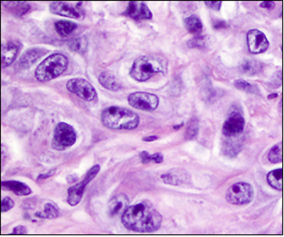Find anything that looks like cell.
Here are the masks:
<instances>
[{"label": "cell", "mask_w": 284, "mask_h": 237, "mask_svg": "<svg viewBox=\"0 0 284 237\" xmlns=\"http://www.w3.org/2000/svg\"><path fill=\"white\" fill-rule=\"evenodd\" d=\"M262 70V64L255 59H246L240 66V71L248 76L257 74Z\"/></svg>", "instance_id": "24"}, {"label": "cell", "mask_w": 284, "mask_h": 237, "mask_svg": "<svg viewBox=\"0 0 284 237\" xmlns=\"http://www.w3.org/2000/svg\"><path fill=\"white\" fill-rule=\"evenodd\" d=\"M1 186L6 190L13 192L18 196H29L32 194V189L25 183L18 181H4Z\"/></svg>", "instance_id": "20"}, {"label": "cell", "mask_w": 284, "mask_h": 237, "mask_svg": "<svg viewBox=\"0 0 284 237\" xmlns=\"http://www.w3.org/2000/svg\"><path fill=\"white\" fill-rule=\"evenodd\" d=\"M248 50L252 55L264 54L269 47V42L266 35L259 30H250L247 34Z\"/></svg>", "instance_id": "11"}, {"label": "cell", "mask_w": 284, "mask_h": 237, "mask_svg": "<svg viewBox=\"0 0 284 237\" xmlns=\"http://www.w3.org/2000/svg\"><path fill=\"white\" fill-rule=\"evenodd\" d=\"M100 170H101L100 165H95V166H92V168L88 171L85 178L80 182L77 183L75 185L68 188L67 202L70 206L74 207L76 205L80 203L82 200V197H83L85 187L88 183L96 177V175L99 174Z\"/></svg>", "instance_id": "7"}, {"label": "cell", "mask_w": 284, "mask_h": 237, "mask_svg": "<svg viewBox=\"0 0 284 237\" xmlns=\"http://www.w3.org/2000/svg\"><path fill=\"white\" fill-rule=\"evenodd\" d=\"M168 61L160 55H144L134 60L130 75L139 82H145L156 73L166 74Z\"/></svg>", "instance_id": "2"}, {"label": "cell", "mask_w": 284, "mask_h": 237, "mask_svg": "<svg viewBox=\"0 0 284 237\" xmlns=\"http://www.w3.org/2000/svg\"><path fill=\"white\" fill-rule=\"evenodd\" d=\"M99 82L103 88L110 91H117L122 89V85L115 75L110 72H103L99 76Z\"/></svg>", "instance_id": "18"}, {"label": "cell", "mask_w": 284, "mask_h": 237, "mask_svg": "<svg viewBox=\"0 0 284 237\" xmlns=\"http://www.w3.org/2000/svg\"><path fill=\"white\" fill-rule=\"evenodd\" d=\"M123 14L134 20H148L153 17L150 9L144 2L140 1H130Z\"/></svg>", "instance_id": "13"}, {"label": "cell", "mask_w": 284, "mask_h": 237, "mask_svg": "<svg viewBox=\"0 0 284 237\" xmlns=\"http://www.w3.org/2000/svg\"><path fill=\"white\" fill-rule=\"evenodd\" d=\"M245 128V120L239 112H233L222 126V133L225 137L237 136L243 133Z\"/></svg>", "instance_id": "12"}, {"label": "cell", "mask_w": 284, "mask_h": 237, "mask_svg": "<svg viewBox=\"0 0 284 237\" xmlns=\"http://www.w3.org/2000/svg\"><path fill=\"white\" fill-rule=\"evenodd\" d=\"M274 97H275V98L277 97V94H276V93H273V94H270V95L268 96V99H273Z\"/></svg>", "instance_id": "41"}, {"label": "cell", "mask_w": 284, "mask_h": 237, "mask_svg": "<svg viewBox=\"0 0 284 237\" xmlns=\"http://www.w3.org/2000/svg\"><path fill=\"white\" fill-rule=\"evenodd\" d=\"M260 6L262 8L267 9V10H273L276 6V3L274 1H264L260 4Z\"/></svg>", "instance_id": "35"}, {"label": "cell", "mask_w": 284, "mask_h": 237, "mask_svg": "<svg viewBox=\"0 0 284 237\" xmlns=\"http://www.w3.org/2000/svg\"><path fill=\"white\" fill-rule=\"evenodd\" d=\"M209 43V38L208 36H196L192 39H190L188 42V46L189 48H198V49H203L207 47Z\"/></svg>", "instance_id": "29"}, {"label": "cell", "mask_w": 284, "mask_h": 237, "mask_svg": "<svg viewBox=\"0 0 284 237\" xmlns=\"http://www.w3.org/2000/svg\"><path fill=\"white\" fill-rule=\"evenodd\" d=\"M228 26V24L225 20H215L213 22L214 29H223Z\"/></svg>", "instance_id": "37"}, {"label": "cell", "mask_w": 284, "mask_h": 237, "mask_svg": "<svg viewBox=\"0 0 284 237\" xmlns=\"http://www.w3.org/2000/svg\"><path fill=\"white\" fill-rule=\"evenodd\" d=\"M4 7L9 12L13 13L16 16H23L31 10V5L28 2H21V1H11V2H2Z\"/></svg>", "instance_id": "21"}, {"label": "cell", "mask_w": 284, "mask_h": 237, "mask_svg": "<svg viewBox=\"0 0 284 237\" xmlns=\"http://www.w3.org/2000/svg\"><path fill=\"white\" fill-rule=\"evenodd\" d=\"M122 221L128 230L149 233L160 228L162 217L150 201H142L126 208L122 215Z\"/></svg>", "instance_id": "1"}, {"label": "cell", "mask_w": 284, "mask_h": 237, "mask_svg": "<svg viewBox=\"0 0 284 237\" xmlns=\"http://www.w3.org/2000/svg\"><path fill=\"white\" fill-rule=\"evenodd\" d=\"M184 24L188 32L193 35L199 36L202 32L203 25L200 18L197 17L196 15H191L189 17L186 18L184 20Z\"/></svg>", "instance_id": "23"}, {"label": "cell", "mask_w": 284, "mask_h": 237, "mask_svg": "<svg viewBox=\"0 0 284 237\" xmlns=\"http://www.w3.org/2000/svg\"><path fill=\"white\" fill-rule=\"evenodd\" d=\"M67 89L86 101H93L97 99L95 88L87 79L82 78L69 79L67 81Z\"/></svg>", "instance_id": "9"}, {"label": "cell", "mask_w": 284, "mask_h": 237, "mask_svg": "<svg viewBox=\"0 0 284 237\" xmlns=\"http://www.w3.org/2000/svg\"><path fill=\"white\" fill-rule=\"evenodd\" d=\"M140 157L142 159V163H144V164L152 162V160H151V154H148L146 151H143V152H142V153L140 154Z\"/></svg>", "instance_id": "36"}, {"label": "cell", "mask_w": 284, "mask_h": 237, "mask_svg": "<svg viewBox=\"0 0 284 237\" xmlns=\"http://www.w3.org/2000/svg\"><path fill=\"white\" fill-rule=\"evenodd\" d=\"M129 205V198L125 194H121L113 197L108 203V215L111 217L123 215Z\"/></svg>", "instance_id": "17"}, {"label": "cell", "mask_w": 284, "mask_h": 237, "mask_svg": "<svg viewBox=\"0 0 284 237\" xmlns=\"http://www.w3.org/2000/svg\"><path fill=\"white\" fill-rule=\"evenodd\" d=\"M151 160L156 163H161L164 160V157L160 153H156V154H151Z\"/></svg>", "instance_id": "38"}, {"label": "cell", "mask_w": 284, "mask_h": 237, "mask_svg": "<svg viewBox=\"0 0 284 237\" xmlns=\"http://www.w3.org/2000/svg\"><path fill=\"white\" fill-rule=\"evenodd\" d=\"M157 139H158V137L154 135V136H148V137L143 138L142 141L146 142H155Z\"/></svg>", "instance_id": "40"}, {"label": "cell", "mask_w": 284, "mask_h": 237, "mask_svg": "<svg viewBox=\"0 0 284 237\" xmlns=\"http://www.w3.org/2000/svg\"><path fill=\"white\" fill-rule=\"evenodd\" d=\"M21 48V44L18 41H9L2 45V68L12 65L17 58Z\"/></svg>", "instance_id": "16"}, {"label": "cell", "mask_w": 284, "mask_h": 237, "mask_svg": "<svg viewBox=\"0 0 284 237\" xmlns=\"http://www.w3.org/2000/svg\"><path fill=\"white\" fill-rule=\"evenodd\" d=\"M183 126V124H181V125L179 126V127H175V129H179L180 128H181Z\"/></svg>", "instance_id": "42"}, {"label": "cell", "mask_w": 284, "mask_h": 237, "mask_svg": "<svg viewBox=\"0 0 284 237\" xmlns=\"http://www.w3.org/2000/svg\"><path fill=\"white\" fill-rule=\"evenodd\" d=\"M163 182L172 186H181L190 182L188 172L182 168H173L161 175Z\"/></svg>", "instance_id": "15"}, {"label": "cell", "mask_w": 284, "mask_h": 237, "mask_svg": "<svg viewBox=\"0 0 284 237\" xmlns=\"http://www.w3.org/2000/svg\"><path fill=\"white\" fill-rule=\"evenodd\" d=\"M14 201L11 197H4L1 202V212H7L14 207Z\"/></svg>", "instance_id": "32"}, {"label": "cell", "mask_w": 284, "mask_h": 237, "mask_svg": "<svg viewBox=\"0 0 284 237\" xmlns=\"http://www.w3.org/2000/svg\"><path fill=\"white\" fill-rule=\"evenodd\" d=\"M83 4L81 2H63L57 1L53 2L50 4V12L53 14L63 16V17L70 18L80 19L83 17L84 13L80 5Z\"/></svg>", "instance_id": "10"}, {"label": "cell", "mask_w": 284, "mask_h": 237, "mask_svg": "<svg viewBox=\"0 0 284 237\" xmlns=\"http://www.w3.org/2000/svg\"><path fill=\"white\" fill-rule=\"evenodd\" d=\"M267 182L273 188L278 191L283 190V169L278 168L267 174Z\"/></svg>", "instance_id": "25"}, {"label": "cell", "mask_w": 284, "mask_h": 237, "mask_svg": "<svg viewBox=\"0 0 284 237\" xmlns=\"http://www.w3.org/2000/svg\"><path fill=\"white\" fill-rule=\"evenodd\" d=\"M55 172H56V169H53V170H50L48 173L46 174H42V175H39L38 177V180L46 179V178H49L51 176L54 175Z\"/></svg>", "instance_id": "39"}, {"label": "cell", "mask_w": 284, "mask_h": 237, "mask_svg": "<svg viewBox=\"0 0 284 237\" xmlns=\"http://www.w3.org/2000/svg\"><path fill=\"white\" fill-rule=\"evenodd\" d=\"M47 53H48V50L43 49V48L28 49L18 60L16 68L19 70H23V69H26L28 67H32L34 63L38 61L39 58H42Z\"/></svg>", "instance_id": "14"}, {"label": "cell", "mask_w": 284, "mask_h": 237, "mask_svg": "<svg viewBox=\"0 0 284 237\" xmlns=\"http://www.w3.org/2000/svg\"><path fill=\"white\" fill-rule=\"evenodd\" d=\"M101 122L113 130H134L138 128L140 117L136 112L120 107H109L101 112Z\"/></svg>", "instance_id": "3"}, {"label": "cell", "mask_w": 284, "mask_h": 237, "mask_svg": "<svg viewBox=\"0 0 284 237\" xmlns=\"http://www.w3.org/2000/svg\"><path fill=\"white\" fill-rule=\"evenodd\" d=\"M225 197L227 201L230 204L244 205L254 200L255 192L249 183H234L226 192Z\"/></svg>", "instance_id": "6"}, {"label": "cell", "mask_w": 284, "mask_h": 237, "mask_svg": "<svg viewBox=\"0 0 284 237\" xmlns=\"http://www.w3.org/2000/svg\"><path fill=\"white\" fill-rule=\"evenodd\" d=\"M69 46L71 51H74L77 53H83L87 50L88 47V40L85 37L77 38L69 43Z\"/></svg>", "instance_id": "31"}, {"label": "cell", "mask_w": 284, "mask_h": 237, "mask_svg": "<svg viewBox=\"0 0 284 237\" xmlns=\"http://www.w3.org/2000/svg\"><path fill=\"white\" fill-rule=\"evenodd\" d=\"M54 27L60 37H67L77 29L78 25L71 21L59 20L55 22Z\"/></svg>", "instance_id": "22"}, {"label": "cell", "mask_w": 284, "mask_h": 237, "mask_svg": "<svg viewBox=\"0 0 284 237\" xmlns=\"http://www.w3.org/2000/svg\"><path fill=\"white\" fill-rule=\"evenodd\" d=\"M234 86L241 91L250 92V93H255L256 91H258V88L255 85L247 82L246 80H244V79L234 80Z\"/></svg>", "instance_id": "30"}, {"label": "cell", "mask_w": 284, "mask_h": 237, "mask_svg": "<svg viewBox=\"0 0 284 237\" xmlns=\"http://www.w3.org/2000/svg\"><path fill=\"white\" fill-rule=\"evenodd\" d=\"M222 2L221 1H206L205 4L208 5L209 8L213 9L214 11H219L222 6Z\"/></svg>", "instance_id": "33"}, {"label": "cell", "mask_w": 284, "mask_h": 237, "mask_svg": "<svg viewBox=\"0 0 284 237\" xmlns=\"http://www.w3.org/2000/svg\"><path fill=\"white\" fill-rule=\"evenodd\" d=\"M268 161L273 164L283 162V144L278 143L272 147L267 155Z\"/></svg>", "instance_id": "27"}, {"label": "cell", "mask_w": 284, "mask_h": 237, "mask_svg": "<svg viewBox=\"0 0 284 237\" xmlns=\"http://www.w3.org/2000/svg\"><path fill=\"white\" fill-rule=\"evenodd\" d=\"M128 103L132 108L142 111H155L159 106V98L154 93L135 91L128 96Z\"/></svg>", "instance_id": "8"}, {"label": "cell", "mask_w": 284, "mask_h": 237, "mask_svg": "<svg viewBox=\"0 0 284 237\" xmlns=\"http://www.w3.org/2000/svg\"><path fill=\"white\" fill-rule=\"evenodd\" d=\"M239 135L233 137H227V140H224L222 148L224 150L225 155L234 157L241 152L243 148V140L239 138Z\"/></svg>", "instance_id": "19"}, {"label": "cell", "mask_w": 284, "mask_h": 237, "mask_svg": "<svg viewBox=\"0 0 284 237\" xmlns=\"http://www.w3.org/2000/svg\"><path fill=\"white\" fill-rule=\"evenodd\" d=\"M68 64V58L65 55L53 54L38 65L35 71V77L40 82L50 81L67 71Z\"/></svg>", "instance_id": "4"}, {"label": "cell", "mask_w": 284, "mask_h": 237, "mask_svg": "<svg viewBox=\"0 0 284 237\" xmlns=\"http://www.w3.org/2000/svg\"><path fill=\"white\" fill-rule=\"evenodd\" d=\"M13 235H25L27 234V229L25 228V226H22V225H19V226H17L15 227L13 230Z\"/></svg>", "instance_id": "34"}, {"label": "cell", "mask_w": 284, "mask_h": 237, "mask_svg": "<svg viewBox=\"0 0 284 237\" xmlns=\"http://www.w3.org/2000/svg\"><path fill=\"white\" fill-rule=\"evenodd\" d=\"M77 133L72 126L66 122H60L56 126L52 146L55 150L63 151L75 144Z\"/></svg>", "instance_id": "5"}, {"label": "cell", "mask_w": 284, "mask_h": 237, "mask_svg": "<svg viewBox=\"0 0 284 237\" xmlns=\"http://www.w3.org/2000/svg\"><path fill=\"white\" fill-rule=\"evenodd\" d=\"M36 217L46 218V219H49V220L56 219L59 217V211L53 204L46 203L45 207H44V211L42 213H37Z\"/></svg>", "instance_id": "28"}, {"label": "cell", "mask_w": 284, "mask_h": 237, "mask_svg": "<svg viewBox=\"0 0 284 237\" xmlns=\"http://www.w3.org/2000/svg\"><path fill=\"white\" fill-rule=\"evenodd\" d=\"M198 132H199V121L196 118H193L188 121L184 137L186 140L190 141L196 137Z\"/></svg>", "instance_id": "26"}]
</instances>
